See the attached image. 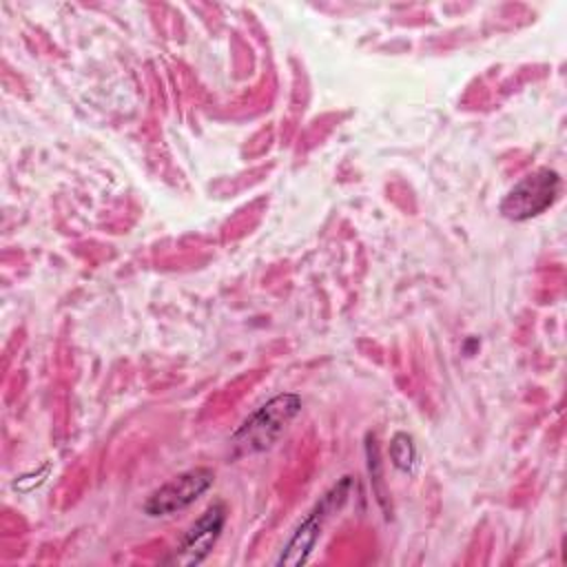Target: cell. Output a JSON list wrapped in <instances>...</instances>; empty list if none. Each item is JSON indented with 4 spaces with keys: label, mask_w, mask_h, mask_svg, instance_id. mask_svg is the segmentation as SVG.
Here are the masks:
<instances>
[{
    "label": "cell",
    "mask_w": 567,
    "mask_h": 567,
    "mask_svg": "<svg viewBox=\"0 0 567 567\" xmlns=\"http://www.w3.org/2000/svg\"><path fill=\"white\" fill-rule=\"evenodd\" d=\"M226 523V507L221 503L210 505L182 536L171 563L175 565H199L217 543Z\"/></svg>",
    "instance_id": "obj_5"
},
{
    "label": "cell",
    "mask_w": 567,
    "mask_h": 567,
    "mask_svg": "<svg viewBox=\"0 0 567 567\" xmlns=\"http://www.w3.org/2000/svg\"><path fill=\"white\" fill-rule=\"evenodd\" d=\"M301 410V399L292 392L277 394L259 410H255L244 425L233 434V445L239 454H252L268 450L286 430V425Z\"/></svg>",
    "instance_id": "obj_1"
},
{
    "label": "cell",
    "mask_w": 567,
    "mask_h": 567,
    "mask_svg": "<svg viewBox=\"0 0 567 567\" xmlns=\"http://www.w3.org/2000/svg\"><path fill=\"white\" fill-rule=\"evenodd\" d=\"M560 193V175L551 168H538L525 175L501 202L503 217L525 221L545 213Z\"/></svg>",
    "instance_id": "obj_3"
},
{
    "label": "cell",
    "mask_w": 567,
    "mask_h": 567,
    "mask_svg": "<svg viewBox=\"0 0 567 567\" xmlns=\"http://www.w3.org/2000/svg\"><path fill=\"white\" fill-rule=\"evenodd\" d=\"M350 485H352V481L346 476L330 492H326L321 496V501L312 507V512H308V516L297 525V529L292 532V536L284 545L281 554L275 560L277 565L295 567V565H303L308 560L312 547L317 545V540L321 536L323 523L330 518V514H334L346 503Z\"/></svg>",
    "instance_id": "obj_2"
},
{
    "label": "cell",
    "mask_w": 567,
    "mask_h": 567,
    "mask_svg": "<svg viewBox=\"0 0 567 567\" xmlns=\"http://www.w3.org/2000/svg\"><path fill=\"white\" fill-rule=\"evenodd\" d=\"M213 481H215V474L208 467L186 470L175 478H171L168 483H164L162 487H157L146 498L144 512L148 516H171L188 507L190 503H195L213 485Z\"/></svg>",
    "instance_id": "obj_4"
},
{
    "label": "cell",
    "mask_w": 567,
    "mask_h": 567,
    "mask_svg": "<svg viewBox=\"0 0 567 567\" xmlns=\"http://www.w3.org/2000/svg\"><path fill=\"white\" fill-rule=\"evenodd\" d=\"M390 458H392V465L401 472H410L412 465H414V458H416V450H414V443L408 434L399 432L394 434V439L390 441Z\"/></svg>",
    "instance_id": "obj_6"
}]
</instances>
